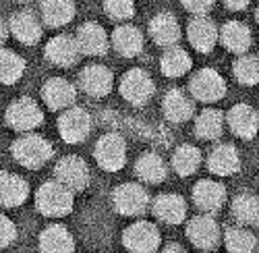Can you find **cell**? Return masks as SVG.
Masks as SVG:
<instances>
[{"mask_svg":"<svg viewBox=\"0 0 259 253\" xmlns=\"http://www.w3.org/2000/svg\"><path fill=\"white\" fill-rule=\"evenodd\" d=\"M35 205L44 216H50V218L67 216L73 209V193L67 187H62L58 181H48L37 189Z\"/></svg>","mask_w":259,"mask_h":253,"instance_id":"cell-1","label":"cell"},{"mask_svg":"<svg viewBox=\"0 0 259 253\" xmlns=\"http://www.w3.org/2000/svg\"><path fill=\"white\" fill-rule=\"evenodd\" d=\"M54 154V147L48 139L39 135H25L13 143V158L25 168L44 166Z\"/></svg>","mask_w":259,"mask_h":253,"instance_id":"cell-2","label":"cell"},{"mask_svg":"<svg viewBox=\"0 0 259 253\" xmlns=\"http://www.w3.org/2000/svg\"><path fill=\"white\" fill-rule=\"evenodd\" d=\"M154 92H156L154 81L143 69H131L120 79V96L128 104H133V106H143V104H147L152 100Z\"/></svg>","mask_w":259,"mask_h":253,"instance_id":"cell-3","label":"cell"},{"mask_svg":"<svg viewBox=\"0 0 259 253\" xmlns=\"http://www.w3.org/2000/svg\"><path fill=\"white\" fill-rule=\"evenodd\" d=\"M112 205L122 216H139L149 207V195L141 185L124 183L114 189L112 193Z\"/></svg>","mask_w":259,"mask_h":253,"instance_id":"cell-4","label":"cell"},{"mask_svg":"<svg viewBox=\"0 0 259 253\" xmlns=\"http://www.w3.org/2000/svg\"><path fill=\"white\" fill-rule=\"evenodd\" d=\"M160 241V230L152 222H135L122 233V243L131 253H156Z\"/></svg>","mask_w":259,"mask_h":253,"instance_id":"cell-5","label":"cell"},{"mask_svg":"<svg viewBox=\"0 0 259 253\" xmlns=\"http://www.w3.org/2000/svg\"><path fill=\"white\" fill-rule=\"evenodd\" d=\"M191 96L199 102H218L226 94V81L224 77L213 69H201L191 79Z\"/></svg>","mask_w":259,"mask_h":253,"instance_id":"cell-6","label":"cell"},{"mask_svg":"<svg viewBox=\"0 0 259 253\" xmlns=\"http://www.w3.org/2000/svg\"><path fill=\"white\" fill-rule=\"evenodd\" d=\"M54 175L62 187H67L69 191H83L90 185V168L79 156H64L58 160Z\"/></svg>","mask_w":259,"mask_h":253,"instance_id":"cell-7","label":"cell"},{"mask_svg":"<svg viewBox=\"0 0 259 253\" xmlns=\"http://www.w3.org/2000/svg\"><path fill=\"white\" fill-rule=\"evenodd\" d=\"M96 162L104 171H120L126 162V143L118 133H108L96 143Z\"/></svg>","mask_w":259,"mask_h":253,"instance_id":"cell-8","label":"cell"},{"mask_svg":"<svg viewBox=\"0 0 259 253\" xmlns=\"http://www.w3.org/2000/svg\"><path fill=\"white\" fill-rule=\"evenodd\" d=\"M44 114L41 108L37 106V102L31 98H19L11 104V108L7 110V122L13 126L15 131H31L35 126L41 124Z\"/></svg>","mask_w":259,"mask_h":253,"instance_id":"cell-9","label":"cell"},{"mask_svg":"<svg viewBox=\"0 0 259 253\" xmlns=\"http://www.w3.org/2000/svg\"><path fill=\"white\" fill-rule=\"evenodd\" d=\"M92 131V116L83 108L64 110L58 120V133L67 143H81Z\"/></svg>","mask_w":259,"mask_h":253,"instance_id":"cell-10","label":"cell"},{"mask_svg":"<svg viewBox=\"0 0 259 253\" xmlns=\"http://www.w3.org/2000/svg\"><path fill=\"white\" fill-rule=\"evenodd\" d=\"M187 35L191 46L195 48L201 54H207L213 50L215 41H218V29H215V23L207 17H193L187 25Z\"/></svg>","mask_w":259,"mask_h":253,"instance_id":"cell-11","label":"cell"},{"mask_svg":"<svg viewBox=\"0 0 259 253\" xmlns=\"http://www.w3.org/2000/svg\"><path fill=\"white\" fill-rule=\"evenodd\" d=\"M187 237L199 249H213L220 243V226L211 216H195L187 224Z\"/></svg>","mask_w":259,"mask_h":253,"instance_id":"cell-12","label":"cell"},{"mask_svg":"<svg viewBox=\"0 0 259 253\" xmlns=\"http://www.w3.org/2000/svg\"><path fill=\"white\" fill-rule=\"evenodd\" d=\"M112 71L106 69L104 65H90L85 67L79 75V86L85 94L94 98H104L112 90Z\"/></svg>","mask_w":259,"mask_h":253,"instance_id":"cell-13","label":"cell"},{"mask_svg":"<svg viewBox=\"0 0 259 253\" xmlns=\"http://www.w3.org/2000/svg\"><path fill=\"white\" fill-rule=\"evenodd\" d=\"M230 131L241 139H253L259 131V114L249 104H236L228 112Z\"/></svg>","mask_w":259,"mask_h":253,"instance_id":"cell-14","label":"cell"},{"mask_svg":"<svg viewBox=\"0 0 259 253\" xmlns=\"http://www.w3.org/2000/svg\"><path fill=\"white\" fill-rule=\"evenodd\" d=\"M41 96H44V102L48 104V108L52 110H60V108H69L73 106V102L77 100V90L73 83H69L62 77H54L48 79L41 88Z\"/></svg>","mask_w":259,"mask_h":253,"instance_id":"cell-15","label":"cell"},{"mask_svg":"<svg viewBox=\"0 0 259 253\" xmlns=\"http://www.w3.org/2000/svg\"><path fill=\"white\" fill-rule=\"evenodd\" d=\"M149 35L162 48H175L181 37V27L175 15L170 13H158L149 21Z\"/></svg>","mask_w":259,"mask_h":253,"instance_id":"cell-16","label":"cell"},{"mask_svg":"<svg viewBox=\"0 0 259 253\" xmlns=\"http://www.w3.org/2000/svg\"><path fill=\"white\" fill-rule=\"evenodd\" d=\"M77 46H79V52L90 54V56L106 54V50H108V33L100 23L88 21V23H83L79 27V31H77Z\"/></svg>","mask_w":259,"mask_h":253,"instance_id":"cell-17","label":"cell"},{"mask_svg":"<svg viewBox=\"0 0 259 253\" xmlns=\"http://www.w3.org/2000/svg\"><path fill=\"white\" fill-rule=\"evenodd\" d=\"M224 199H226V191L218 181L203 179L193 189V201L203 212H218L224 205Z\"/></svg>","mask_w":259,"mask_h":253,"instance_id":"cell-18","label":"cell"},{"mask_svg":"<svg viewBox=\"0 0 259 253\" xmlns=\"http://www.w3.org/2000/svg\"><path fill=\"white\" fill-rule=\"evenodd\" d=\"M13 35L23 41L25 46H35L39 37H41V23L37 21V17L31 11H19L11 17V23H9Z\"/></svg>","mask_w":259,"mask_h":253,"instance_id":"cell-19","label":"cell"},{"mask_svg":"<svg viewBox=\"0 0 259 253\" xmlns=\"http://www.w3.org/2000/svg\"><path fill=\"white\" fill-rule=\"evenodd\" d=\"M207 168H209L213 175H220V177H230L234 173H239L241 158H239L236 147L234 145H228V143L218 145L209 154V158H207Z\"/></svg>","mask_w":259,"mask_h":253,"instance_id":"cell-20","label":"cell"},{"mask_svg":"<svg viewBox=\"0 0 259 253\" xmlns=\"http://www.w3.org/2000/svg\"><path fill=\"white\" fill-rule=\"evenodd\" d=\"M46 56L52 65L58 67H71L77 62L79 56V46L77 39H73L71 35H56L48 41L46 46Z\"/></svg>","mask_w":259,"mask_h":253,"instance_id":"cell-21","label":"cell"},{"mask_svg":"<svg viewBox=\"0 0 259 253\" xmlns=\"http://www.w3.org/2000/svg\"><path fill=\"white\" fill-rule=\"evenodd\" d=\"M29 195V185L23 177L3 173L0 175V203L7 207L21 205Z\"/></svg>","mask_w":259,"mask_h":253,"instance_id":"cell-22","label":"cell"},{"mask_svg":"<svg viewBox=\"0 0 259 253\" xmlns=\"http://www.w3.org/2000/svg\"><path fill=\"white\" fill-rule=\"evenodd\" d=\"M152 207H154L156 218L164 224H179L187 216V203L181 195H172V193L160 195L154 199Z\"/></svg>","mask_w":259,"mask_h":253,"instance_id":"cell-23","label":"cell"},{"mask_svg":"<svg viewBox=\"0 0 259 253\" xmlns=\"http://www.w3.org/2000/svg\"><path fill=\"white\" fill-rule=\"evenodd\" d=\"M39 249L41 253H73L75 241L62 224H52L39 235Z\"/></svg>","mask_w":259,"mask_h":253,"instance_id":"cell-24","label":"cell"},{"mask_svg":"<svg viewBox=\"0 0 259 253\" xmlns=\"http://www.w3.org/2000/svg\"><path fill=\"white\" fill-rule=\"evenodd\" d=\"M220 39L230 52L245 56V52L251 46L253 35H251V29L245 23H241V21H228L220 31Z\"/></svg>","mask_w":259,"mask_h":253,"instance_id":"cell-25","label":"cell"},{"mask_svg":"<svg viewBox=\"0 0 259 253\" xmlns=\"http://www.w3.org/2000/svg\"><path fill=\"white\" fill-rule=\"evenodd\" d=\"M164 114L170 122H185L193 116V100L183 90H170L162 102Z\"/></svg>","mask_w":259,"mask_h":253,"instance_id":"cell-26","label":"cell"},{"mask_svg":"<svg viewBox=\"0 0 259 253\" xmlns=\"http://www.w3.org/2000/svg\"><path fill=\"white\" fill-rule=\"evenodd\" d=\"M112 46L124 58L137 56L143 50V33L133 25H120L112 33Z\"/></svg>","mask_w":259,"mask_h":253,"instance_id":"cell-27","label":"cell"},{"mask_svg":"<svg viewBox=\"0 0 259 253\" xmlns=\"http://www.w3.org/2000/svg\"><path fill=\"white\" fill-rule=\"evenodd\" d=\"M135 173L139 179H143L145 183H152V185H158V183H164L166 181V175H168V168L164 164V160L158 156V154H141L137 164H135Z\"/></svg>","mask_w":259,"mask_h":253,"instance_id":"cell-28","label":"cell"},{"mask_svg":"<svg viewBox=\"0 0 259 253\" xmlns=\"http://www.w3.org/2000/svg\"><path fill=\"white\" fill-rule=\"evenodd\" d=\"M75 17V5L69 0H48L41 3V19L48 27H60L67 25Z\"/></svg>","mask_w":259,"mask_h":253,"instance_id":"cell-29","label":"cell"},{"mask_svg":"<svg viewBox=\"0 0 259 253\" xmlns=\"http://www.w3.org/2000/svg\"><path fill=\"white\" fill-rule=\"evenodd\" d=\"M25 71V60L21 58L17 52L0 48V83L5 86H13L21 77H23Z\"/></svg>","mask_w":259,"mask_h":253,"instance_id":"cell-30","label":"cell"},{"mask_svg":"<svg viewBox=\"0 0 259 253\" xmlns=\"http://www.w3.org/2000/svg\"><path fill=\"white\" fill-rule=\"evenodd\" d=\"M222 131H224V114L213 108L203 110L195 120V133L201 139H209V141L218 139Z\"/></svg>","mask_w":259,"mask_h":253,"instance_id":"cell-31","label":"cell"},{"mask_svg":"<svg viewBox=\"0 0 259 253\" xmlns=\"http://www.w3.org/2000/svg\"><path fill=\"white\" fill-rule=\"evenodd\" d=\"M232 216L241 224L259 222V197L253 193H241L232 201Z\"/></svg>","mask_w":259,"mask_h":253,"instance_id":"cell-32","label":"cell"},{"mask_svg":"<svg viewBox=\"0 0 259 253\" xmlns=\"http://www.w3.org/2000/svg\"><path fill=\"white\" fill-rule=\"evenodd\" d=\"M160 67H162V73L166 77H183L191 69V56L179 46L168 48L162 56Z\"/></svg>","mask_w":259,"mask_h":253,"instance_id":"cell-33","label":"cell"},{"mask_svg":"<svg viewBox=\"0 0 259 253\" xmlns=\"http://www.w3.org/2000/svg\"><path fill=\"white\" fill-rule=\"evenodd\" d=\"M201 164V152L195 145H181L179 150L172 156V168L181 175V177H189L199 168Z\"/></svg>","mask_w":259,"mask_h":253,"instance_id":"cell-34","label":"cell"},{"mask_svg":"<svg viewBox=\"0 0 259 253\" xmlns=\"http://www.w3.org/2000/svg\"><path fill=\"white\" fill-rule=\"evenodd\" d=\"M226 247L230 253H251L257 245L255 235L251 230H247L245 226H232L226 230Z\"/></svg>","mask_w":259,"mask_h":253,"instance_id":"cell-35","label":"cell"},{"mask_svg":"<svg viewBox=\"0 0 259 253\" xmlns=\"http://www.w3.org/2000/svg\"><path fill=\"white\" fill-rule=\"evenodd\" d=\"M234 77L243 86H257L259 83V58L257 56H239L234 62Z\"/></svg>","mask_w":259,"mask_h":253,"instance_id":"cell-36","label":"cell"},{"mask_svg":"<svg viewBox=\"0 0 259 253\" xmlns=\"http://www.w3.org/2000/svg\"><path fill=\"white\" fill-rule=\"evenodd\" d=\"M106 15L114 21H126L135 15V5L131 0H112V3H104Z\"/></svg>","mask_w":259,"mask_h":253,"instance_id":"cell-37","label":"cell"},{"mask_svg":"<svg viewBox=\"0 0 259 253\" xmlns=\"http://www.w3.org/2000/svg\"><path fill=\"white\" fill-rule=\"evenodd\" d=\"M17 237V228L13 224L11 218H7L5 214H0V249L9 247Z\"/></svg>","mask_w":259,"mask_h":253,"instance_id":"cell-38","label":"cell"},{"mask_svg":"<svg viewBox=\"0 0 259 253\" xmlns=\"http://www.w3.org/2000/svg\"><path fill=\"white\" fill-rule=\"evenodd\" d=\"M183 7L189 11V13H193V15H197V17H205V13H209L211 9H213V3L211 0H185L183 3Z\"/></svg>","mask_w":259,"mask_h":253,"instance_id":"cell-39","label":"cell"},{"mask_svg":"<svg viewBox=\"0 0 259 253\" xmlns=\"http://www.w3.org/2000/svg\"><path fill=\"white\" fill-rule=\"evenodd\" d=\"M9 33H11V27H9V23H5V21L0 19V46H3L5 41H7Z\"/></svg>","mask_w":259,"mask_h":253,"instance_id":"cell-40","label":"cell"},{"mask_svg":"<svg viewBox=\"0 0 259 253\" xmlns=\"http://www.w3.org/2000/svg\"><path fill=\"white\" fill-rule=\"evenodd\" d=\"M226 7L230 11H243V9L249 7V3H232V0H226Z\"/></svg>","mask_w":259,"mask_h":253,"instance_id":"cell-41","label":"cell"},{"mask_svg":"<svg viewBox=\"0 0 259 253\" xmlns=\"http://www.w3.org/2000/svg\"><path fill=\"white\" fill-rule=\"evenodd\" d=\"M162 253H187V251H185L181 245H168V247H166Z\"/></svg>","mask_w":259,"mask_h":253,"instance_id":"cell-42","label":"cell"},{"mask_svg":"<svg viewBox=\"0 0 259 253\" xmlns=\"http://www.w3.org/2000/svg\"><path fill=\"white\" fill-rule=\"evenodd\" d=\"M257 21H259V9H257Z\"/></svg>","mask_w":259,"mask_h":253,"instance_id":"cell-43","label":"cell"}]
</instances>
